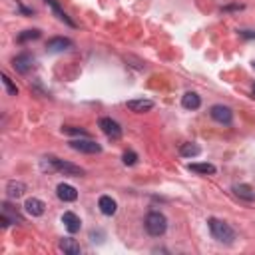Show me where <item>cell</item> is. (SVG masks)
<instances>
[{
	"label": "cell",
	"instance_id": "obj_1",
	"mask_svg": "<svg viewBox=\"0 0 255 255\" xmlns=\"http://www.w3.org/2000/svg\"><path fill=\"white\" fill-rule=\"evenodd\" d=\"M208 227H210V233L215 241L219 243H225V245H231L235 241V231L229 224L222 222V219H217V217H211L210 222H208Z\"/></svg>",
	"mask_w": 255,
	"mask_h": 255
},
{
	"label": "cell",
	"instance_id": "obj_2",
	"mask_svg": "<svg viewBox=\"0 0 255 255\" xmlns=\"http://www.w3.org/2000/svg\"><path fill=\"white\" fill-rule=\"evenodd\" d=\"M146 229H148L150 235H154V237L164 235L165 229H167V219H165V215L160 213V211L148 213V217H146Z\"/></svg>",
	"mask_w": 255,
	"mask_h": 255
},
{
	"label": "cell",
	"instance_id": "obj_3",
	"mask_svg": "<svg viewBox=\"0 0 255 255\" xmlns=\"http://www.w3.org/2000/svg\"><path fill=\"white\" fill-rule=\"evenodd\" d=\"M48 162H50V167L58 169V172L64 174V176H74V178L84 176V169L80 165L70 164V162H62V160H56V158H48Z\"/></svg>",
	"mask_w": 255,
	"mask_h": 255
},
{
	"label": "cell",
	"instance_id": "obj_4",
	"mask_svg": "<svg viewBox=\"0 0 255 255\" xmlns=\"http://www.w3.org/2000/svg\"><path fill=\"white\" fill-rule=\"evenodd\" d=\"M210 116L213 118L215 122L224 124V126H229V124L233 122V112H231V108H227V106H224V104H215V106H211Z\"/></svg>",
	"mask_w": 255,
	"mask_h": 255
},
{
	"label": "cell",
	"instance_id": "obj_5",
	"mask_svg": "<svg viewBox=\"0 0 255 255\" xmlns=\"http://www.w3.org/2000/svg\"><path fill=\"white\" fill-rule=\"evenodd\" d=\"M70 148L76 150V151H82V154H100V151H102V146L96 144V142L90 140V138L72 140V142H70Z\"/></svg>",
	"mask_w": 255,
	"mask_h": 255
},
{
	"label": "cell",
	"instance_id": "obj_6",
	"mask_svg": "<svg viewBox=\"0 0 255 255\" xmlns=\"http://www.w3.org/2000/svg\"><path fill=\"white\" fill-rule=\"evenodd\" d=\"M98 126H100V130L104 132L108 138H112V140H118L122 135V128H120V124H118L116 120H112V118H100V122H98Z\"/></svg>",
	"mask_w": 255,
	"mask_h": 255
},
{
	"label": "cell",
	"instance_id": "obj_7",
	"mask_svg": "<svg viewBox=\"0 0 255 255\" xmlns=\"http://www.w3.org/2000/svg\"><path fill=\"white\" fill-rule=\"evenodd\" d=\"M12 66H14L16 72L26 74V72H30L32 68H34V56L28 54V52H22V54H18V56L12 60Z\"/></svg>",
	"mask_w": 255,
	"mask_h": 255
},
{
	"label": "cell",
	"instance_id": "obj_8",
	"mask_svg": "<svg viewBox=\"0 0 255 255\" xmlns=\"http://www.w3.org/2000/svg\"><path fill=\"white\" fill-rule=\"evenodd\" d=\"M24 210H26V213L32 215V217H40V215H44V211H46V203H44L42 199H38V197H28L26 203H24Z\"/></svg>",
	"mask_w": 255,
	"mask_h": 255
},
{
	"label": "cell",
	"instance_id": "obj_9",
	"mask_svg": "<svg viewBox=\"0 0 255 255\" xmlns=\"http://www.w3.org/2000/svg\"><path fill=\"white\" fill-rule=\"evenodd\" d=\"M46 48H48V52H64V50L72 48V40L64 38V36H56L46 42Z\"/></svg>",
	"mask_w": 255,
	"mask_h": 255
},
{
	"label": "cell",
	"instance_id": "obj_10",
	"mask_svg": "<svg viewBox=\"0 0 255 255\" xmlns=\"http://www.w3.org/2000/svg\"><path fill=\"white\" fill-rule=\"evenodd\" d=\"M154 108V102L148 100V98H138V100H130L128 102V110L135 112V114H144V112H150Z\"/></svg>",
	"mask_w": 255,
	"mask_h": 255
},
{
	"label": "cell",
	"instance_id": "obj_11",
	"mask_svg": "<svg viewBox=\"0 0 255 255\" xmlns=\"http://www.w3.org/2000/svg\"><path fill=\"white\" fill-rule=\"evenodd\" d=\"M62 224H64V227H66L68 231H70V233H78L80 227H82L80 217H78L74 211H66V213L62 215Z\"/></svg>",
	"mask_w": 255,
	"mask_h": 255
},
{
	"label": "cell",
	"instance_id": "obj_12",
	"mask_svg": "<svg viewBox=\"0 0 255 255\" xmlns=\"http://www.w3.org/2000/svg\"><path fill=\"white\" fill-rule=\"evenodd\" d=\"M56 195L62 201H76L78 199V192H76L74 185H70V183H60L58 188H56Z\"/></svg>",
	"mask_w": 255,
	"mask_h": 255
},
{
	"label": "cell",
	"instance_id": "obj_13",
	"mask_svg": "<svg viewBox=\"0 0 255 255\" xmlns=\"http://www.w3.org/2000/svg\"><path fill=\"white\" fill-rule=\"evenodd\" d=\"M233 192H235V195L240 197V199H243V201H255V190L251 188V185H247V183H237V185H233Z\"/></svg>",
	"mask_w": 255,
	"mask_h": 255
},
{
	"label": "cell",
	"instance_id": "obj_14",
	"mask_svg": "<svg viewBox=\"0 0 255 255\" xmlns=\"http://www.w3.org/2000/svg\"><path fill=\"white\" fill-rule=\"evenodd\" d=\"M24 192H26V183H22V181L12 180V181H8V183H6V194H8V197H12V199L22 197V195H24Z\"/></svg>",
	"mask_w": 255,
	"mask_h": 255
},
{
	"label": "cell",
	"instance_id": "obj_15",
	"mask_svg": "<svg viewBox=\"0 0 255 255\" xmlns=\"http://www.w3.org/2000/svg\"><path fill=\"white\" fill-rule=\"evenodd\" d=\"M98 208H100V211L104 215H114L116 210H118V203L110 195H102L100 201H98Z\"/></svg>",
	"mask_w": 255,
	"mask_h": 255
},
{
	"label": "cell",
	"instance_id": "obj_16",
	"mask_svg": "<svg viewBox=\"0 0 255 255\" xmlns=\"http://www.w3.org/2000/svg\"><path fill=\"white\" fill-rule=\"evenodd\" d=\"M181 106L185 110H197L201 106V98L195 92H185L183 98H181Z\"/></svg>",
	"mask_w": 255,
	"mask_h": 255
},
{
	"label": "cell",
	"instance_id": "obj_17",
	"mask_svg": "<svg viewBox=\"0 0 255 255\" xmlns=\"http://www.w3.org/2000/svg\"><path fill=\"white\" fill-rule=\"evenodd\" d=\"M60 249L68 255H80V243L76 240H72V237H64V240L60 241Z\"/></svg>",
	"mask_w": 255,
	"mask_h": 255
},
{
	"label": "cell",
	"instance_id": "obj_18",
	"mask_svg": "<svg viewBox=\"0 0 255 255\" xmlns=\"http://www.w3.org/2000/svg\"><path fill=\"white\" fill-rule=\"evenodd\" d=\"M188 167L192 169V172H195V174H201V176H213V174L217 172L213 164H190Z\"/></svg>",
	"mask_w": 255,
	"mask_h": 255
},
{
	"label": "cell",
	"instance_id": "obj_19",
	"mask_svg": "<svg viewBox=\"0 0 255 255\" xmlns=\"http://www.w3.org/2000/svg\"><path fill=\"white\" fill-rule=\"evenodd\" d=\"M2 215L8 219L10 224H22V222H24L22 215H20L18 211H12V206H10V203H2Z\"/></svg>",
	"mask_w": 255,
	"mask_h": 255
},
{
	"label": "cell",
	"instance_id": "obj_20",
	"mask_svg": "<svg viewBox=\"0 0 255 255\" xmlns=\"http://www.w3.org/2000/svg\"><path fill=\"white\" fill-rule=\"evenodd\" d=\"M180 154L183 156V158H195V156H199L201 154V148L197 146V144H181V148H180Z\"/></svg>",
	"mask_w": 255,
	"mask_h": 255
},
{
	"label": "cell",
	"instance_id": "obj_21",
	"mask_svg": "<svg viewBox=\"0 0 255 255\" xmlns=\"http://www.w3.org/2000/svg\"><path fill=\"white\" fill-rule=\"evenodd\" d=\"M46 2H48L50 6H52V10H54V14L58 16V18H60V20H64L66 24H70V26H74V22H72V20H70V18H68V16L64 14V10H62V8L58 6V2H56V0H46Z\"/></svg>",
	"mask_w": 255,
	"mask_h": 255
},
{
	"label": "cell",
	"instance_id": "obj_22",
	"mask_svg": "<svg viewBox=\"0 0 255 255\" xmlns=\"http://www.w3.org/2000/svg\"><path fill=\"white\" fill-rule=\"evenodd\" d=\"M40 38V30H24L20 36H18V42H26V40H36Z\"/></svg>",
	"mask_w": 255,
	"mask_h": 255
},
{
	"label": "cell",
	"instance_id": "obj_23",
	"mask_svg": "<svg viewBox=\"0 0 255 255\" xmlns=\"http://www.w3.org/2000/svg\"><path fill=\"white\" fill-rule=\"evenodd\" d=\"M2 84H4V88H6V92H8V96H16L18 94V88L12 84V80L6 76V74H2Z\"/></svg>",
	"mask_w": 255,
	"mask_h": 255
},
{
	"label": "cell",
	"instance_id": "obj_24",
	"mask_svg": "<svg viewBox=\"0 0 255 255\" xmlns=\"http://www.w3.org/2000/svg\"><path fill=\"white\" fill-rule=\"evenodd\" d=\"M122 162H124L126 165H134L135 162H138V154H135V151H132V150H128V151H124Z\"/></svg>",
	"mask_w": 255,
	"mask_h": 255
},
{
	"label": "cell",
	"instance_id": "obj_25",
	"mask_svg": "<svg viewBox=\"0 0 255 255\" xmlns=\"http://www.w3.org/2000/svg\"><path fill=\"white\" fill-rule=\"evenodd\" d=\"M62 132H64V134H74V135H80V138H88V132L78 130V128H70V126L62 128Z\"/></svg>",
	"mask_w": 255,
	"mask_h": 255
},
{
	"label": "cell",
	"instance_id": "obj_26",
	"mask_svg": "<svg viewBox=\"0 0 255 255\" xmlns=\"http://www.w3.org/2000/svg\"><path fill=\"white\" fill-rule=\"evenodd\" d=\"M241 36H245V38H255V32H251V30H243V32H241Z\"/></svg>",
	"mask_w": 255,
	"mask_h": 255
},
{
	"label": "cell",
	"instance_id": "obj_27",
	"mask_svg": "<svg viewBox=\"0 0 255 255\" xmlns=\"http://www.w3.org/2000/svg\"><path fill=\"white\" fill-rule=\"evenodd\" d=\"M253 66H255V60H253Z\"/></svg>",
	"mask_w": 255,
	"mask_h": 255
}]
</instances>
